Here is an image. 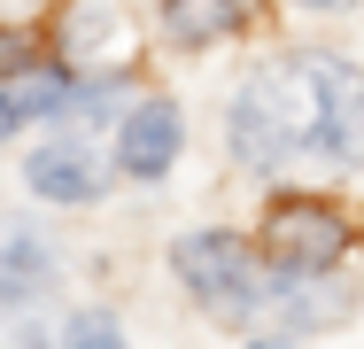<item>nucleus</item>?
<instances>
[{
  "label": "nucleus",
  "instance_id": "obj_3",
  "mask_svg": "<svg viewBox=\"0 0 364 349\" xmlns=\"http://www.w3.org/2000/svg\"><path fill=\"white\" fill-rule=\"evenodd\" d=\"M171 264H178L186 295H202V311H218V318H248L256 311V249L248 241H232V233H186L171 249Z\"/></svg>",
  "mask_w": 364,
  "mask_h": 349
},
{
  "label": "nucleus",
  "instance_id": "obj_9",
  "mask_svg": "<svg viewBox=\"0 0 364 349\" xmlns=\"http://www.w3.org/2000/svg\"><path fill=\"white\" fill-rule=\"evenodd\" d=\"M70 101V78L63 70H23V85H8V109L16 117H47V109H63Z\"/></svg>",
  "mask_w": 364,
  "mask_h": 349
},
{
  "label": "nucleus",
  "instance_id": "obj_13",
  "mask_svg": "<svg viewBox=\"0 0 364 349\" xmlns=\"http://www.w3.org/2000/svg\"><path fill=\"white\" fill-rule=\"evenodd\" d=\"M248 349H287V342H248Z\"/></svg>",
  "mask_w": 364,
  "mask_h": 349
},
{
  "label": "nucleus",
  "instance_id": "obj_6",
  "mask_svg": "<svg viewBox=\"0 0 364 349\" xmlns=\"http://www.w3.org/2000/svg\"><path fill=\"white\" fill-rule=\"evenodd\" d=\"M47 279H55V249L23 233L16 217H0V303H31L47 295Z\"/></svg>",
  "mask_w": 364,
  "mask_h": 349
},
{
  "label": "nucleus",
  "instance_id": "obj_2",
  "mask_svg": "<svg viewBox=\"0 0 364 349\" xmlns=\"http://www.w3.org/2000/svg\"><path fill=\"white\" fill-rule=\"evenodd\" d=\"M341 249H349V217L333 202H310V194L272 202V217H264V256H272L279 279H318L326 264H341Z\"/></svg>",
  "mask_w": 364,
  "mask_h": 349
},
{
  "label": "nucleus",
  "instance_id": "obj_8",
  "mask_svg": "<svg viewBox=\"0 0 364 349\" xmlns=\"http://www.w3.org/2000/svg\"><path fill=\"white\" fill-rule=\"evenodd\" d=\"M248 24V0H171L163 8V31L178 39V47H218Z\"/></svg>",
  "mask_w": 364,
  "mask_h": 349
},
{
  "label": "nucleus",
  "instance_id": "obj_11",
  "mask_svg": "<svg viewBox=\"0 0 364 349\" xmlns=\"http://www.w3.org/2000/svg\"><path fill=\"white\" fill-rule=\"evenodd\" d=\"M8 125H16V109H8V93H0V140H8Z\"/></svg>",
  "mask_w": 364,
  "mask_h": 349
},
{
  "label": "nucleus",
  "instance_id": "obj_4",
  "mask_svg": "<svg viewBox=\"0 0 364 349\" xmlns=\"http://www.w3.org/2000/svg\"><path fill=\"white\" fill-rule=\"evenodd\" d=\"M171 155H178V109H171V101H140V109L124 117V132H117V163H124L132 179H163Z\"/></svg>",
  "mask_w": 364,
  "mask_h": 349
},
{
  "label": "nucleus",
  "instance_id": "obj_12",
  "mask_svg": "<svg viewBox=\"0 0 364 349\" xmlns=\"http://www.w3.org/2000/svg\"><path fill=\"white\" fill-rule=\"evenodd\" d=\"M302 8H357V0H302Z\"/></svg>",
  "mask_w": 364,
  "mask_h": 349
},
{
  "label": "nucleus",
  "instance_id": "obj_7",
  "mask_svg": "<svg viewBox=\"0 0 364 349\" xmlns=\"http://www.w3.org/2000/svg\"><path fill=\"white\" fill-rule=\"evenodd\" d=\"M63 47H70L77 63H117V55H124V16H117V0H70V8H63Z\"/></svg>",
  "mask_w": 364,
  "mask_h": 349
},
{
  "label": "nucleus",
  "instance_id": "obj_5",
  "mask_svg": "<svg viewBox=\"0 0 364 349\" xmlns=\"http://www.w3.org/2000/svg\"><path fill=\"white\" fill-rule=\"evenodd\" d=\"M23 179H31V194H47V202H93V194H101V163H93L85 140H47V147L23 163Z\"/></svg>",
  "mask_w": 364,
  "mask_h": 349
},
{
  "label": "nucleus",
  "instance_id": "obj_10",
  "mask_svg": "<svg viewBox=\"0 0 364 349\" xmlns=\"http://www.w3.org/2000/svg\"><path fill=\"white\" fill-rule=\"evenodd\" d=\"M63 349H124V334H117V318H101V311H77L70 334H63Z\"/></svg>",
  "mask_w": 364,
  "mask_h": 349
},
{
  "label": "nucleus",
  "instance_id": "obj_1",
  "mask_svg": "<svg viewBox=\"0 0 364 349\" xmlns=\"http://www.w3.org/2000/svg\"><path fill=\"white\" fill-rule=\"evenodd\" d=\"M326 155V163H364V70L341 55H287L256 70L232 101V155L240 163H287Z\"/></svg>",
  "mask_w": 364,
  "mask_h": 349
}]
</instances>
